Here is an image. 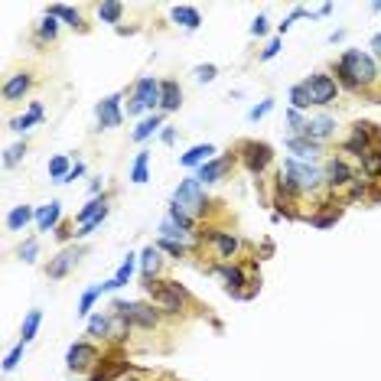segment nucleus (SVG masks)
<instances>
[{
	"label": "nucleus",
	"instance_id": "f257e3e1",
	"mask_svg": "<svg viewBox=\"0 0 381 381\" xmlns=\"http://www.w3.org/2000/svg\"><path fill=\"white\" fill-rule=\"evenodd\" d=\"M336 82L345 88V92H368L375 82H381V69L372 59V52L365 49H345L339 62H336Z\"/></svg>",
	"mask_w": 381,
	"mask_h": 381
},
{
	"label": "nucleus",
	"instance_id": "f03ea898",
	"mask_svg": "<svg viewBox=\"0 0 381 381\" xmlns=\"http://www.w3.org/2000/svg\"><path fill=\"white\" fill-rule=\"evenodd\" d=\"M143 290L153 300V306L166 316H180L186 313V306H192V294L180 280H166V277H153V280H143Z\"/></svg>",
	"mask_w": 381,
	"mask_h": 381
},
{
	"label": "nucleus",
	"instance_id": "7ed1b4c3",
	"mask_svg": "<svg viewBox=\"0 0 381 381\" xmlns=\"http://www.w3.org/2000/svg\"><path fill=\"white\" fill-rule=\"evenodd\" d=\"M280 173L294 182V189L300 192V196H313V192L326 189V173H323V166H316V163H303V160L287 157Z\"/></svg>",
	"mask_w": 381,
	"mask_h": 381
},
{
	"label": "nucleus",
	"instance_id": "20e7f679",
	"mask_svg": "<svg viewBox=\"0 0 381 381\" xmlns=\"http://www.w3.org/2000/svg\"><path fill=\"white\" fill-rule=\"evenodd\" d=\"M111 313H117L131 329H157L163 319L160 310H153V303H141V300H115Z\"/></svg>",
	"mask_w": 381,
	"mask_h": 381
},
{
	"label": "nucleus",
	"instance_id": "39448f33",
	"mask_svg": "<svg viewBox=\"0 0 381 381\" xmlns=\"http://www.w3.org/2000/svg\"><path fill=\"white\" fill-rule=\"evenodd\" d=\"M173 206H180L182 212H189L192 219H199V215H206L209 212V196H206V182H199L196 176H189V180H182L180 186H176V192H173Z\"/></svg>",
	"mask_w": 381,
	"mask_h": 381
},
{
	"label": "nucleus",
	"instance_id": "423d86ee",
	"mask_svg": "<svg viewBox=\"0 0 381 381\" xmlns=\"http://www.w3.org/2000/svg\"><path fill=\"white\" fill-rule=\"evenodd\" d=\"M381 141V131L375 124H365V121H359V124H352V134L345 137L343 143V153H349V157H355V160H362L365 153H372Z\"/></svg>",
	"mask_w": 381,
	"mask_h": 381
},
{
	"label": "nucleus",
	"instance_id": "0eeeda50",
	"mask_svg": "<svg viewBox=\"0 0 381 381\" xmlns=\"http://www.w3.org/2000/svg\"><path fill=\"white\" fill-rule=\"evenodd\" d=\"M141 111H160V82L157 78H141L134 85V95H131V105H127V115H141Z\"/></svg>",
	"mask_w": 381,
	"mask_h": 381
},
{
	"label": "nucleus",
	"instance_id": "6e6552de",
	"mask_svg": "<svg viewBox=\"0 0 381 381\" xmlns=\"http://www.w3.org/2000/svg\"><path fill=\"white\" fill-rule=\"evenodd\" d=\"M98 362H101V352H98V345L92 343H72L66 352V368L76 375H85L92 372V368H98Z\"/></svg>",
	"mask_w": 381,
	"mask_h": 381
},
{
	"label": "nucleus",
	"instance_id": "1a4fd4ad",
	"mask_svg": "<svg viewBox=\"0 0 381 381\" xmlns=\"http://www.w3.org/2000/svg\"><path fill=\"white\" fill-rule=\"evenodd\" d=\"M323 173H326V189H329V192L349 189V186L359 180V173L349 166L345 157H329V160L323 163Z\"/></svg>",
	"mask_w": 381,
	"mask_h": 381
},
{
	"label": "nucleus",
	"instance_id": "9d476101",
	"mask_svg": "<svg viewBox=\"0 0 381 381\" xmlns=\"http://www.w3.org/2000/svg\"><path fill=\"white\" fill-rule=\"evenodd\" d=\"M238 153H241V163H245L248 173H254V176H261V173L274 163V150H271L267 143H261V141H241Z\"/></svg>",
	"mask_w": 381,
	"mask_h": 381
},
{
	"label": "nucleus",
	"instance_id": "9b49d317",
	"mask_svg": "<svg viewBox=\"0 0 381 381\" xmlns=\"http://www.w3.org/2000/svg\"><path fill=\"white\" fill-rule=\"evenodd\" d=\"M303 85H306V92H310L316 108L333 105L336 98H339V82H336L333 76H326V72H313L310 78H303Z\"/></svg>",
	"mask_w": 381,
	"mask_h": 381
},
{
	"label": "nucleus",
	"instance_id": "f8f14e48",
	"mask_svg": "<svg viewBox=\"0 0 381 381\" xmlns=\"http://www.w3.org/2000/svg\"><path fill=\"white\" fill-rule=\"evenodd\" d=\"M82 254H85V245H66V248L49 261L46 277H49V280H62V277H69V274H72V267L82 261Z\"/></svg>",
	"mask_w": 381,
	"mask_h": 381
},
{
	"label": "nucleus",
	"instance_id": "ddd939ff",
	"mask_svg": "<svg viewBox=\"0 0 381 381\" xmlns=\"http://www.w3.org/2000/svg\"><path fill=\"white\" fill-rule=\"evenodd\" d=\"M95 117H98V127H101V131L121 127V121H124V111H121V95L101 98V101H98V108H95Z\"/></svg>",
	"mask_w": 381,
	"mask_h": 381
},
{
	"label": "nucleus",
	"instance_id": "4468645a",
	"mask_svg": "<svg viewBox=\"0 0 381 381\" xmlns=\"http://www.w3.org/2000/svg\"><path fill=\"white\" fill-rule=\"evenodd\" d=\"M215 274L225 280V290H229L235 300H248V294L241 290V287L248 284V277H245V271H241L238 264H229V261H222V264H215Z\"/></svg>",
	"mask_w": 381,
	"mask_h": 381
},
{
	"label": "nucleus",
	"instance_id": "2eb2a0df",
	"mask_svg": "<svg viewBox=\"0 0 381 381\" xmlns=\"http://www.w3.org/2000/svg\"><path fill=\"white\" fill-rule=\"evenodd\" d=\"M336 134V117H329V115H319V117H310L306 121V131H303V137H310L313 143H319L323 147L329 137Z\"/></svg>",
	"mask_w": 381,
	"mask_h": 381
},
{
	"label": "nucleus",
	"instance_id": "dca6fc26",
	"mask_svg": "<svg viewBox=\"0 0 381 381\" xmlns=\"http://www.w3.org/2000/svg\"><path fill=\"white\" fill-rule=\"evenodd\" d=\"M182 105V88L176 78H163L160 82V115H173Z\"/></svg>",
	"mask_w": 381,
	"mask_h": 381
},
{
	"label": "nucleus",
	"instance_id": "f3484780",
	"mask_svg": "<svg viewBox=\"0 0 381 381\" xmlns=\"http://www.w3.org/2000/svg\"><path fill=\"white\" fill-rule=\"evenodd\" d=\"M231 163H235V157H215V160H209V163H202L199 166V173H196V180L199 182H219V180H225V173L231 170Z\"/></svg>",
	"mask_w": 381,
	"mask_h": 381
},
{
	"label": "nucleus",
	"instance_id": "a211bd4d",
	"mask_svg": "<svg viewBox=\"0 0 381 381\" xmlns=\"http://www.w3.org/2000/svg\"><path fill=\"white\" fill-rule=\"evenodd\" d=\"M287 150L294 153V160L313 163L316 157H319V143H313L310 137H303V134H290V137H287Z\"/></svg>",
	"mask_w": 381,
	"mask_h": 381
},
{
	"label": "nucleus",
	"instance_id": "6ab92c4d",
	"mask_svg": "<svg viewBox=\"0 0 381 381\" xmlns=\"http://www.w3.org/2000/svg\"><path fill=\"white\" fill-rule=\"evenodd\" d=\"M209 241H212V248H215V254H219L222 261H231L241 248L238 235H231V231H209Z\"/></svg>",
	"mask_w": 381,
	"mask_h": 381
},
{
	"label": "nucleus",
	"instance_id": "aec40b11",
	"mask_svg": "<svg viewBox=\"0 0 381 381\" xmlns=\"http://www.w3.org/2000/svg\"><path fill=\"white\" fill-rule=\"evenodd\" d=\"M29 88H33V76H29V72L10 76L7 82H3V101H20L23 95H29Z\"/></svg>",
	"mask_w": 381,
	"mask_h": 381
},
{
	"label": "nucleus",
	"instance_id": "412c9836",
	"mask_svg": "<svg viewBox=\"0 0 381 381\" xmlns=\"http://www.w3.org/2000/svg\"><path fill=\"white\" fill-rule=\"evenodd\" d=\"M215 143H196V147H192V150H186L180 157V163L182 166H186V170H192V166H196V170H199L202 163H209V160H215Z\"/></svg>",
	"mask_w": 381,
	"mask_h": 381
},
{
	"label": "nucleus",
	"instance_id": "4be33fe9",
	"mask_svg": "<svg viewBox=\"0 0 381 381\" xmlns=\"http://www.w3.org/2000/svg\"><path fill=\"white\" fill-rule=\"evenodd\" d=\"M59 219H62V202L59 199H52L49 206H39L36 209V231L59 229Z\"/></svg>",
	"mask_w": 381,
	"mask_h": 381
},
{
	"label": "nucleus",
	"instance_id": "5701e85b",
	"mask_svg": "<svg viewBox=\"0 0 381 381\" xmlns=\"http://www.w3.org/2000/svg\"><path fill=\"white\" fill-rule=\"evenodd\" d=\"M43 117H46V108H43V101H33L27 115H20V117H13V121H10V131L27 134L33 124H43Z\"/></svg>",
	"mask_w": 381,
	"mask_h": 381
},
{
	"label": "nucleus",
	"instance_id": "b1692460",
	"mask_svg": "<svg viewBox=\"0 0 381 381\" xmlns=\"http://www.w3.org/2000/svg\"><path fill=\"white\" fill-rule=\"evenodd\" d=\"M160 264H163V251L157 245H147L141 251V277L143 280H153V277L160 274Z\"/></svg>",
	"mask_w": 381,
	"mask_h": 381
},
{
	"label": "nucleus",
	"instance_id": "393cba45",
	"mask_svg": "<svg viewBox=\"0 0 381 381\" xmlns=\"http://www.w3.org/2000/svg\"><path fill=\"white\" fill-rule=\"evenodd\" d=\"M160 238H170V241H182V245H189L192 241V231L189 229H182L180 222L173 219L170 212H166V215H163V222H160Z\"/></svg>",
	"mask_w": 381,
	"mask_h": 381
},
{
	"label": "nucleus",
	"instance_id": "a878e982",
	"mask_svg": "<svg viewBox=\"0 0 381 381\" xmlns=\"http://www.w3.org/2000/svg\"><path fill=\"white\" fill-rule=\"evenodd\" d=\"M173 23L182 29H189V33H196V29L202 27V17L196 7H186V3H182V7H173Z\"/></svg>",
	"mask_w": 381,
	"mask_h": 381
},
{
	"label": "nucleus",
	"instance_id": "bb28decb",
	"mask_svg": "<svg viewBox=\"0 0 381 381\" xmlns=\"http://www.w3.org/2000/svg\"><path fill=\"white\" fill-rule=\"evenodd\" d=\"M29 222H36V209L33 206H17L7 212V229L10 231H23Z\"/></svg>",
	"mask_w": 381,
	"mask_h": 381
},
{
	"label": "nucleus",
	"instance_id": "cd10ccee",
	"mask_svg": "<svg viewBox=\"0 0 381 381\" xmlns=\"http://www.w3.org/2000/svg\"><path fill=\"white\" fill-rule=\"evenodd\" d=\"M39 323H43V310H29L27 319H23V326H20V343H23V345L33 343V339H36Z\"/></svg>",
	"mask_w": 381,
	"mask_h": 381
},
{
	"label": "nucleus",
	"instance_id": "c85d7f7f",
	"mask_svg": "<svg viewBox=\"0 0 381 381\" xmlns=\"http://www.w3.org/2000/svg\"><path fill=\"white\" fill-rule=\"evenodd\" d=\"M359 163H362V176H365L368 182L381 180V147H375L372 153H365Z\"/></svg>",
	"mask_w": 381,
	"mask_h": 381
},
{
	"label": "nucleus",
	"instance_id": "c756f323",
	"mask_svg": "<svg viewBox=\"0 0 381 381\" xmlns=\"http://www.w3.org/2000/svg\"><path fill=\"white\" fill-rule=\"evenodd\" d=\"M150 180V153L141 150L137 157H134V166H131V182H137V186H143V182Z\"/></svg>",
	"mask_w": 381,
	"mask_h": 381
},
{
	"label": "nucleus",
	"instance_id": "7c9ffc66",
	"mask_svg": "<svg viewBox=\"0 0 381 381\" xmlns=\"http://www.w3.org/2000/svg\"><path fill=\"white\" fill-rule=\"evenodd\" d=\"M46 13L59 17L62 23H69L72 29H85V23H82V13H78V10H72V7H66V3H52V7H49Z\"/></svg>",
	"mask_w": 381,
	"mask_h": 381
},
{
	"label": "nucleus",
	"instance_id": "2f4dec72",
	"mask_svg": "<svg viewBox=\"0 0 381 381\" xmlns=\"http://www.w3.org/2000/svg\"><path fill=\"white\" fill-rule=\"evenodd\" d=\"M108 209H111V206H108L105 196H101V199L95 196V199H88V206H82V212L76 215V222H78V225H85V222L98 219V215H101V212H108Z\"/></svg>",
	"mask_w": 381,
	"mask_h": 381
},
{
	"label": "nucleus",
	"instance_id": "473e14b6",
	"mask_svg": "<svg viewBox=\"0 0 381 381\" xmlns=\"http://www.w3.org/2000/svg\"><path fill=\"white\" fill-rule=\"evenodd\" d=\"M88 336L92 339H111V316L105 313L88 316Z\"/></svg>",
	"mask_w": 381,
	"mask_h": 381
},
{
	"label": "nucleus",
	"instance_id": "72a5a7b5",
	"mask_svg": "<svg viewBox=\"0 0 381 381\" xmlns=\"http://www.w3.org/2000/svg\"><path fill=\"white\" fill-rule=\"evenodd\" d=\"M163 127V115H150V117H143L141 124L134 127V141H147V137H153V134Z\"/></svg>",
	"mask_w": 381,
	"mask_h": 381
},
{
	"label": "nucleus",
	"instance_id": "f704fd0d",
	"mask_svg": "<svg viewBox=\"0 0 381 381\" xmlns=\"http://www.w3.org/2000/svg\"><path fill=\"white\" fill-rule=\"evenodd\" d=\"M121 17H124V3H117V0H105L98 7V20L101 23H121Z\"/></svg>",
	"mask_w": 381,
	"mask_h": 381
},
{
	"label": "nucleus",
	"instance_id": "c9c22d12",
	"mask_svg": "<svg viewBox=\"0 0 381 381\" xmlns=\"http://www.w3.org/2000/svg\"><path fill=\"white\" fill-rule=\"evenodd\" d=\"M310 105H313V98H310L306 85L303 82H296V85L290 88V108H294V111H306Z\"/></svg>",
	"mask_w": 381,
	"mask_h": 381
},
{
	"label": "nucleus",
	"instance_id": "e433bc0d",
	"mask_svg": "<svg viewBox=\"0 0 381 381\" xmlns=\"http://www.w3.org/2000/svg\"><path fill=\"white\" fill-rule=\"evenodd\" d=\"M39 43H52V39L59 36V17H52V13H46V17L39 20Z\"/></svg>",
	"mask_w": 381,
	"mask_h": 381
},
{
	"label": "nucleus",
	"instance_id": "4c0bfd02",
	"mask_svg": "<svg viewBox=\"0 0 381 381\" xmlns=\"http://www.w3.org/2000/svg\"><path fill=\"white\" fill-rule=\"evenodd\" d=\"M69 173H72V163H69V157H62V153H59V157H52V160H49V176H52L56 182H66Z\"/></svg>",
	"mask_w": 381,
	"mask_h": 381
},
{
	"label": "nucleus",
	"instance_id": "58836bf2",
	"mask_svg": "<svg viewBox=\"0 0 381 381\" xmlns=\"http://www.w3.org/2000/svg\"><path fill=\"white\" fill-rule=\"evenodd\" d=\"M134 267H137V257H134V254H127V257H124V261H121V267H117V274H115L117 287H124V284H131V277H134Z\"/></svg>",
	"mask_w": 381,
	"mask_h": 381
},
{
	"label": "nucleus",
	"instance_id": "ea45409f",
	"mask_svg": "<svg viewBox=\"0 0 381 381\" xmlns=\"http://www.w3.org/2000/svg\"><path fill=\"white\" fill-rule=\"evenodd\" d=\"M23 157H27V143H13V147H7V150H3V166H7V170H13V166H17Z\"/></svg>",
	"mask_w": 381,
	"mask_h": 381
},
{
	"label": "nucleus",
	"instance_id": "a19ab883",
	"mask_svg": "<svg viewBox=\"0 0 381 381\" xmlns=\"http://www.w3.org/2000/svg\"><path fill=\"white\" fill-rule=\"evenodd\" d=\"M339 215H343V209H329V212H323V215H310V225H316V229H329V225H336L339 222Z\"/></svg>",
	"mask_w": 381,
	"mask_h": 381
},
{
	"label": "nucleus",
	"instance_id": "79ce46f5",
	"mask_svg": "<svg viewBox=\"0 0 381 381\" xmlns=\"http://www.w3.org/2000/svg\"><path fill=\"white\" fill-rule=\"evenodd\" d=\"M157 248L166 251V254H173L176 261H180V257L186 254V245H182V241H170V238H160V241H157Z\"/></svg>",
	"mask_w": 381,
	"mask_h": 381
},
{
	"label": "nucleus",
	"instance_id": "37998d69",
	"mask_svg": "<svg viewBox=\"0 0 381 381\" xmlns=\"http://www.w3.org/2000/svg\"><path fill=\"white\" fill-rule=\"evenodd\" d=\"M192 76H196V82H206V85H209V82H215L219 69L212 66V62H206V66H196V69H192Z\"/></svg>",
	"mask_w": 381,
	"mask_h": 381
},
{
	"label": "nucleus",
	"instance_id": "c03bdc74",
	"mask_svg": "<svg viewBox=\"0 0 381 381\" xmlns=\"http://www.w3.org/2000/svg\"><path fill=\"white\" fill-rule=\"evenodd\" d=\"M23 349H27V345H23V343H17V345H13V349H10V352H7V359H3V372H13V368H17V365H20V359H23Z\"/></svg>",
	"mask_w": 381,
	"mask_h": 381
},
{
	"label": "nucleus",
	"instance_id": "a18cd8bd",
	"mask_svg": "<svg viewBox=\"0 0 381 381\" xmlns=\"http://www.w3.org/2000/svg\"><path fill=\"white\" fill-rule=\"evenodd\" d=\"M36 254H39V245H36V238H27L23 245H20V257L27 261V264H33L36 261Z\"/></svg>",
	"mask_w": 381,
	"mask_h": 381
},
{
	"label": "nucleus",
	"instance_id": "49530a36",
	"mask_svg": "<svg viewBox=\"0 0 381 381\" xmlns=\"http://www.w3.org/2000/svg\"><path fill=\"white\" fill-rule=\"evenodd\" d=\"M271 111H274V101H271V98H264L261 105H254V108L248 111V121H261V117H267Z\"/></svg>",
	"mask_w": 381,
	"mask_h": 381
},
{
	"label": "nucleus",
	"instance_id": "de8ad7c7",
	"mask_svg": "<svg viewBox=\"0 0 381 381\" xmlns=\"http://www.w3.org/2000/svg\"><path fill=\"white\" fill-rule=\"evenodd\" d=\"M277 52H280V39H271V43H267V49L261 52V62H271Z\"/></svg>",
	"mask_w": 381,
	"mask_h": 381
},
{
	"label": "nucleus",
	"instance_id": "09e8293b",
	"mask_svg": "<svg viewBox=\"0 0 381 381\" xmlns=\"http://www.w3.org/2000/svg\"><path fill=\"white\" fill-rule=\"evenodd\" d=\"M267 33V17L261 13V17H254V23H251V36H264Z\"/></svg>",
	"mask_w": 381,
	"mask_h": 381
},
{
	"label": "nucleus",
	"instance_id": "8fccbe9b",
	"mask_svg": "<svg viewBox=\"0 0 381 381\" xmlns=\"http://www.w3.org/2000/svg\"><path fill=\"white\" fill-rule=\"evenodd\" d=\"M82 173H85V163H76V166H72V173L66 176V182H76L78 176H82Z\"/></svg>",
	"mask_w": 381,
	"mask_h": 381
},
{
	"label": "nucleus",
	"instance_id": "3c124183",
	"mask_svg": "<svg viewBox=\"0 0 381 381\" xmlns=\"http://www.w3.org/2000/svg\"><path fill=\"white\" fill-rule=\"evenodd\" d=\"M56 235H59V241H69V238H76V231L69 229V225H59V231H56Z\"/></svg>",
	"mask_w": 381,
	"mask_h": 381
},
{
	"label": "nucleus",
	"instance_id": "603ef678",
	"mask_svg": "<svg viewBox=\"0 0 381 381\" xmlns=\"http://www.w3.org/2000/svg\"><path fill=\"white\" fill-rule=\"evenodd\" d=\"M160 137H163V143H173V141H176V131H173V127H163Z\"/></svg>",
	"mask_w": 381,
	"mask_h": 381
},
{
	"label": "nucleus",
	"instance_id": "864d4df0",
	"mask_svg": "<svg viewBox=\"0 0 381 381\" xmlns=\"http://www.w3.org/2000/svg\"><path fill=\"white\" fill-rule=\"evenodd\" d=\"M88 192H92V199H95L98 192H101V180H92V186H88Z\"/></svg>",
	"mask_w": 381,
	"mask_h": 381
},
{
	"label": "nucleus",
	"instance_id": "5fc2aeb1",
	"mask_svg": "<svg viewBox=\"0 0 381 381\" xmlns=\"http://www.w3.org/2000/svg\"><path fill=\"white\" fill-rule=\"evenodd\" d=\"M343 39H345V33H343V29H336L333 36H329V43H343Z\"/></svg>",
	"mask_w": 381,
	"mask_h": 381
},
{
	"label": "nucleus",
	"instance_id": "6e6d98bb",
	"mask_svg": "<svg viewBox=\"0 0 381 381\" xmlns=\"http://www.w3.org/2000/svg\"><path fill=\"white\" fill-rule=\"evenodd\" d=\"M372 49H375V52H381V33H375V36H372Z\"/></svg>",
	"mask_w": 381,
	"mask_h": 381
},
{
	"label": "nucleus",
	"instance_id": "4d7b16f0",
	"mask_svg": "<svg viewBox=\"0 0 381 381\" xmlns=\"http://www.w3.org/2000/svg\"><path fill=\"white\" fill-rule=\"evenodd\" d=\"M88 381H111V378H108V375H105V372H98V375H95V378H88Z\"/></svg>",
	"mask_w": 381,
	"mask_h": 381
}]
</instances>
